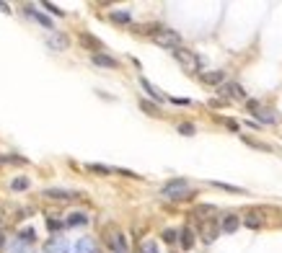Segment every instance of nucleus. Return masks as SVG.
I'll list each match as a JSON object with an SVG mask.
<instances>
[{
	"instance_id": "f257e3e1",
	"label": "nucleus",
	"mask_w": 282,
	"mask_h": 253,
	"mask_svg": "<svg viewBox=\"0 0 282 253\" xmlns=\"http://www.w3.org/2000/svg\"><path fill=\"white\" fill-rule=\"evenodd\" d=\"M161 196H166V199H171V201H181V199L194 196V191L189 189V183H186L184 178H173V181H168L166 186L161 189Z\"/></svg>"
},
{
	"instance_id": "f03ea898",
	"label": "nucleus",
	"mask_w": 282,
	"mask_h": 253,
	"mask_svg": "<svg viewBox=\"0 0 282 253\" xmlns=\"http://www.w3.org/2000/svg\"><path fill=\"white\" fill-rule=\"evenodd\" d=\"M171 55L176 57V62L184 67L186 73H197L200 60H197V55H194V52H189V49H184V47H176V49H171Z\"/></svg>"
},
{
	"instance_id": "7ed1b4c3",
	"label": "nucleus",
	"mask_w": 282,
	"mask_h": 253,
	"mask_svg": "<svg viewBox=\"0 0 282 253\" xmlns=\"http://www.w3.org/2000/svg\"><path fill=\"white\" fill-rule=\"evenodd\" d=\"M104 238H106V245H109L114 253H124L127 250V238L122 235V230L109 227V230H104Z\"/></svg>"
},
{
	"instance_id": "20e7f679",
	"label": "nucleus",
	"mask_w": 282,
	"mask_h": 253,
	"mask_svg": "<svg viewBox=\"0 0 282 253\" xmlns=\"http://www.w3.org/2000/svg\"><path fill=\"white\" fill-rule=\"evenodd\" d=\"M153 36H156V41L161 44V47H168V49H176L179 44H181V36L176 31H171V29H161Z\"/></svg>"
},
{
	"instance_id": "39448f33",
	"label": "nucleus",
	"mask_w": 282,
	"mask_h": 253,
	"mask_svg": "<svg viewBox=\"0 0 282 253\" xmlns=\"http://www.w3.org/2000/svg\"><path fill=\"white\" fill-rule=\"evenodd\" d=\"M218 235H220L218 220H202V222H200V238H202L205 243H212Z\"/></svg>"
},
{
	"instance_id": "423d86ee",
	"label": "nucleus",
	"mask_w": 282,
	"mask_h": 253,
	"mask_svg": "<svg viewBox=\"0 0 282 253\" xmlns=\"http://www.w3.org/2000/svg\"><path fill=\"white\" fill-rule=\"evenodd\" d=\"M44 196H47V199L65 201V199H75V196H80V194H78V191H70V189H44Z\"/></svg>"
},
{
	"instance_id": "0eeeda50",
	"label": "nucleus",
	"mask_w": 282,
	"mask_h": 253,
	"mask_svg": "<svg viewBox=\"0 0 282 253\" xmlns=\"http://www.w3.org/2000/svg\"><path fill=\"white\" fill-rule=\"evenodd\" d=\"M220 93H225V96H230V98H236V101H244V98H246V90L238 85V83H225V85L220 88Z\"/></svg>"
},
{
	"instance_id": "6e6552de",
	"label": "nucleus",
	"mask_w": 282,
	"mask_h": 253,
	"mask_svg": "<svg viewBox=\"0 0 282 253\" xmlns=\"http://www.w3.org/2000/svg\"><path fill=\"white\" fill-rule=\"evenodd\" d=\"M47 44H50V47H52L55 52H62L65 47H68V36H65V34H60V31H55V34L47 39Z\"/></svg>"
},
{
	"instance_id": "1a4fd4ad",
	"label": "nucleus",
	"mask_w": 282,
	"mask_h": 253,
	"mask_svg": "<svg viewBox=\"0 0 282 253\" xmlns=\"http://www.w3.org/2000/svg\"><path fill=\"white\" fill-rule=\"evenodd\" d=\"M200 78H202V83H207V85H220V83L225 80V73H220V70H207V73H202Z\"/></svg>"
},
{
	"instance_id": "9d476101",
	"label": "nucleus",
	"mask_w": 282,
	"mask_h": 253,
	"mask_svg": "<svg viewBox=\"0 0 282 253\" xmlns=\"http://www.w3.org/2000/svg\"><path fill=\"white\" fill-rule=\"evenodd\" d=\"M140 85L145 88V93H148L150 98H156V101H166V96L161 93V90H158L153 83H148V78H140Z\"/></svg>"
},
{
	"instance_id": "9b49d317",
	"label": "nucleus",
	"mask_w": 282,
	"mask_h": 253,
	"mask_svg": "<svg viewBox=\"0 0 282 253\" xmlns=\"http://www.w3.org/2000/svg\"><path fill=\"white\" fill-rule=\"evenodd\" d=\"M65 225H68V227H80V225H88V215H85V212H73V215H68Z\"/></svg>"
},
{
	"instance_id": "f8f14e48",
	"label": "nucleus",
	"mask_w": 282,
	"mask_h": 253,
	"mask_svg": "<svg viewBox=\"0 0 282 253\" xmlns=\"http://www.w3.org/2000/svg\"><path fill=\"white\" fill-rule=\"evenodd\" d=\"M24 11H26V13H29L31 18H36V21H39V24H41V26H44V29H52V21H50V18H47L44 13H39V11H34L31 6H26ZM52 31H55V29H52Z\"/></svg>"
},
{
	"instance_id": "ddd939ff",
	"label": "nucleus",
	"mask_w": 282,
	"mask_h": 253,
	"mask_svg": "<svg viewBox=\"0 0 282 253\" xmlns=\"http://www.w3.org/2000/svg\"><path fill=\"white\" fill-rule=\"evenodd\" d=\"M220 230H223V233H236V230H238V217L236 215H225Z\"/></svg>"
},
{
	"instance_id": "4468645a",
	"label": "nucleus",
	"mask_w": 282,
	"mask_h": 253,
	"mask_svg": "<svg viewBox=\"0 0 282 253\" xmlns=\"http://www.w3.org/2000/svg\"><path fill=\"white\" fill-rule=\"evenodd\" d=\"M75 253H96V245L91 238H80L78 245H75Z\"/></svg>"
},
{
	"instance_id": "2eb2a0df",
	"label": "nucleus",
	"mask_w": 282,
	"mask_h": 253,
	"mask_svg": "<svg viewBox=\"0 0 282 253\" xmlns=\"http://www.w3.org/2000/svg\"><path fill=\"white\" fill-rule=\"evenodd\" d=\"M207 215H218V207H212V204H200L197 210H194V217L207 220Z\"/></svg>"
},
{
	"instance_id": "dca6fc26",
	"label": "nucleus",
	"mask_w": 282,
	"mask_h": 253,
	"mask_svg": "<svg viewBox=\"0 0 282 253\" xmlns=\"http://www.w3.org/2000/svg\"><path fill=\"white\" fill-rule=\"evenodd\" d=\"M47 253H70V248H68L65 240H50L47 243Z\"/></svg>"
},
{
	"instance_id": "f3484780",
	"label": "nucleus",
	"mask_w": 282,
	"mask_h": 253,
	"mask_svg": "<svg viewBox=\"0 0 282 253\" xmlns=\"http://www.w3.org/2000/svg\"><path fill=\"white\" fill-rule=\"evenodd\" d=\"M93 62H96V65H101V67H117V60H114V57L101 55V52H96V55H93Z\"/></svg>"
},
{
	"instance_id": "a211bd4d",
	"label": "nucleus",
	"mask_w": 282,
	"mask_h": 253,
	"mask_svg": "<svg viewBox=\"0 0 282 253\" xmlns=\"http://www.w3.org/2000/svg\"><path fill=\"white\" fill-rule=\"evenodd\" d=\"M80 44H83V47H91V49H101V41L96 39V36H91V34H80Z\"/></svg>"
},
{
	"instance_id": "6ab92c4d",
	"label": "nucleus",
	"mask_w": 282,
	"mask_h": 253,
	"mask_svg": "<svg viewBox=\"0 0 282 253\" xmlns=\"http://www.w3.org/2000/svg\"><path fill=\"white\" fill-rule=\"evenodd\" d=\"M34 240H36V233H34V227H26V230H21V233H18V243L29 245V243H34Z\"/></svg>"
},
{
	"instance_id": "aec40b11",
	"label": "nucleus",
	"mask_w": 282,
	"mask_h": 253,
	"mask_svg": "<svg viewBox=\"0 0 282 253\" xmlns=\"http://www.w3.org/2000/svg\"><path fill=\"white\" fill-rule=\"evenodd\" d=\"M29 183H31V181H29L26 176H18V178L11 181V189H13V191H24V189H29Z\"/></svg>"
},
{
	"instance_id": "412c9836",
	"label": "nucleus",
	"mask_w": 282,
	"mask_h": 253,
	"mask_svg": "<svg viewBox=\"0 0 282 253\" xmlns=\"http://www.w3.org/2000/svg\"><path fill=\"white\" fill-rule=\"evenodd\" d=\"M181 245H184V248H192V245H194V233H192V227H184V230H181Z\"/></svg>"
},
{
	"instance_id": "4be33fe9",
	"label": "nucleus",
	"mask_w": 282,
	"mask_h": 253,
	"mask_svg": "<svg viewBox=\"0 0 282 253\" xmlns=\"http://www.w3.org/2000/svg\"><path fill=\"white\" fill-rule=\"evenodd\" d=\"M112 21H117V24H129V21H132V16H129L127 11H114V13H112Z\"/></svg>"
},
{
	"instance_id": "5701e85b",
	"label": "nucleus",
	"mask_w": 282,
	"mask_h": 253,
	"mask_svg": "<svg viewBox=\"0 0 282 253\" xmlns=\"http://www.w3.org/2000/svg\"><path fill=\"white\" fill-rule=\"evenodd\" d=\"M256 117L262 119V122H267V124H274V122H277L274 111H269V109H267V111H264V109H259V114H256Z\"/></svg>"
},
{
	"instance_id": "b1692460",
	"label": "nucleus",
	"mask_w": 282,
	"mask_h": 253,
	"mask_svg": "<svg viewBox=\"0 0 282 253\" xmlns=\"http://www.w3.org/2000/svg\"><path fill=\"white\" fill-rule=\"evenodd\" d=\"M140 253H158L156 240H143V243H140Z\"/></svg>"
},
{
	"instance_id": "393cba45",
	"label": "nucleus",
	"mask_w": 282,
	"mask_h": 253,
	"mask_svg": "<svg viewBox=\"0 0 282 253\" xmlns=\"http://www.w3.org/2000/svg\"><path fill=\"white\" fill-rule=\"evenodd\" d=\"M85 168H88L91 173H101V176H109V173H112V168H106V166H99V163H88Z\"/></svg>"
},
{
	"instance_id": "a878e982",
	"label": "nucleus",
	"mask_w": 282,
	"mask_h": 253,
	"mask_svg": "<svg viewBox=\"0 0 282 253\" xmlns=\"http://www.w3.org/2000/svg\"><path fill=\"white\" fill-rule=\"evenodd\" d=\"M140 106H143V111H148V114H150V117H161V111H158V106H153V104H148V101H143Z\"/></svg>"
},
{
	"instance_id": "bb28decb",
	"label": "nucleus",
	"mask_w": 282,
	"mask_h": 253,
	"mask_svg": "<svg viewBox=\"0 0 282 253\" xmlns=\"http://www.w3.org/2000/svg\"><path fill=\"white\" fill-rule=\"evenodd\" d=\"M0 163H26V158H16V155H0Z\"/></svg>"
},
{
	"instance_id": "cd10ccee",
	"label": "nucleus",
	"mask_w": 282,
	"mask_h": 253,
	"mask_svg": "<svg viewBox=\"0 0 282 253\" xmlns=\"http://www.w3.org/2000/svg\"><path fill=\"white\" fill-rule=\"evenodd\" d=\"M11 253H31V250L24 248V243H18V240H16V243H11Z\"/></svg>"
},
{
	"instance_id": "c85d7f7f",
	"label": "nucleus",
	"mask_w": 282,
	"mask_h": 253,
	"mask_svg": "<svg viewBox=\"0 0 282 253\" xmlns=\"http://www.w3.org/2000/svg\"><path fill=\"white\" fill-rule=\"evenodd\" d=\"M179 132L189 137V134H194V124H186V122H184V124H179Z\"/></svg>"
},
{
	"instance_id": "c756f323",
	"label": "nucleus",
	"mask_w": 282,
	"mask_h": 253,
	"mask_svg": "<svg viewBox=\"0 0 282 253\" xmlns=\"http://www.w3.org/2000/svg\"><path fill=\"white\" fill-rule=\"evenodd\" d=\"M256 217H259L256 212H251V215H246V225H249V227H259V220H256Z\"/></svg>"
},
{
	"instance_id": "7c9ffc66",
	"label": "nucleus",
	"mask_w": 282,
	"mask_h": 253,
	"mask_svg": "<svg viewBox=\"0 0 282 253\" xmlns=\"http://www.w3.org/2000/svg\"><path fill=\"white\" fill-rule=\"evenodd\" d=\"M44 8H47V11H52L55 16H65V11H60V8H57L55 3H44Z\"/></svg>"
},
{
	"instance_id": "2f4dec72",
	"label": "nucleus",
	"mask_w": 282,
	"mask_h": 253,
	"mask_svg": "<svg viewBox=\"0 0 282 253\" xmlns=\"http://www.w3.org/2000/svg\"><path fill=\"white\" fill-rule=\"evenodd\" d=\"M163 240H166V243H173V240H176V233H173V230H166V233H163Z\"/></svg>"
},
{
	"instance_id": "473e14b6",
	"label": "nucleus",
	"mask_w": 282,
	"mask_h": 253,
	"mask_svg": "<svg viewBox=\"0 0 282 253\" xmlns=\"http://www.w3.org/2000/svg\"><path fill=\"white\" fill-rule=\"evenodd\" d=\"M259 109H262V106H259V101H249V111L254 114V117L259 114Z\"/></svg>"
},
{
	"instance_id": "72a5a7b5",
	"label": "nucleus",
	"mask_w": 282,
	"mask_h": 253,
	"mask_svg": "<svg viewBox=\"0 0 282 253\" xmlns=\"http://www.w3.org/2000/svg\"><path fill=\"white\" fill-rule=\"evenodd\" d=\"M65 222H57V220H50V230H60Z\"/></svg>"
},
{
	"instance_id": "f704fd0d",
	"label": "nucleus",
	"mask_w": 282,
	"mask_h": 253,
	"mask_svg": "<svg viewBox=\"0 0 282 253\" xmlns=\"http://www.w3.org/2000/svg\"><path fill=\"white\" fill-rule=\"evenodd\" d=\"M225 124H228V129H233V132H236V129H238V124H236V122H233V119H228V122H225Z\"/></svg>"
}]
</instances>
